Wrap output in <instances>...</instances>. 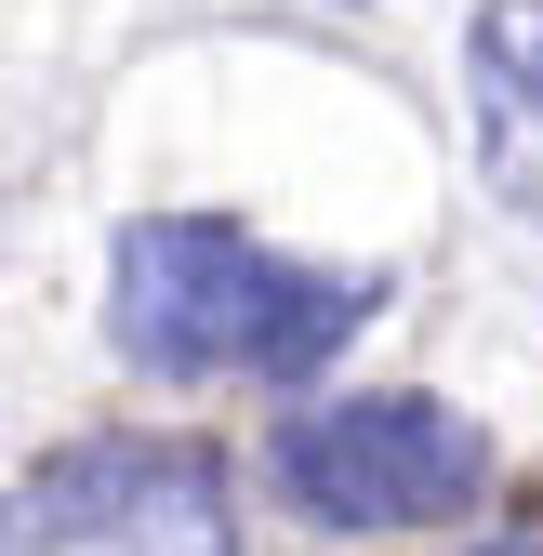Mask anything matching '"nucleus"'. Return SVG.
<instances>
[{
  "label": "nucleus",
  "mask_w": 543,
  "mask_h": 556,
  "mask_svg": "<svg viewBox=\"0 0 543 556\" xmlns=\"http://www.w3.org/2000/svg\"><path fill=\"white\" fill-rule=\"evenodd\" d=\"M0 556H252L213 438H66L27 477H0Z\"/></svg>",
  "instance_id": "nucleus-3"
},
{
  "label": "nucleus",
  "mask_w": 543,
  "mask_h": 556,
  "mask_svg": "<svg viewBox=\"0 0 543 556\" xmlns=\"http://www.w3.org/2000/svg\"><path fill=\"white\" fill-rule=\"evenodd\" d=\"M464 556H543V491H530L517 517H491V530H478V543H464Z\"/></svg>",
  "instance_id": "nucleus-5"
},
{
  "label": "nucleus",
  "mask_w": 543,
  "mask_h": 556,
  "mask_svg": "<svg viewBox=\"0 0 543 556\" xmlns=\"http://www.w3.org/2000/svg\"><path fill=\"white\" fill-rule=\"evenodd\" d=\"M279 491H292L305 530L412 543V530H478L491 491H504V451H491L478 410L371 384V397H318L279 425Z\"/></svg>",
  "instance_id": "nucleus-2"
},
{
  "label": "nucleus",
  "mask_w": 543,
  "mask_h": 556,
  "mask_svg": "<svg viewBox=\"0 0 543 556\" xmlns=\"http://www.w3.org/2000/svg\"><path fill=\"white\" fill-rule=\"evenodd\" d=\"M464 119H478V186L517 226H543V0H478V27H464Z\"/></svg>",
  "instance_id": "nucleus-4"
},
{
  "label": "nucleus",
  "mask_w": 543,
  "mask_h": 556,
  "mask_svg": "<svg viewBox=\"0 0 543 556\" xmlns=\"http://www.w3.org/2000/svg\"><path fill=\"white\" fill-rule=\"evenodd\" d=\"M384 265H305L239 213H132L106 252V344L160 384H305L384 318Z\"/></svg>",
  "instance_id": "nucleus-1"
}]
</instances>
